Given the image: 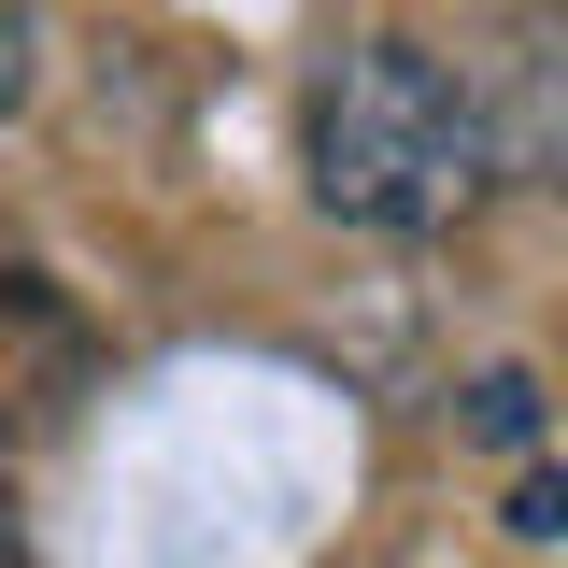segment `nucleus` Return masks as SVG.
Here are the masks:
<instances>
[{"label":"nucleus","mask_w":568,"mask_h":568,"mask_svg":"<svg viewBox=\"0 0 568 568\" xmlns=\"http://www.w3.org/2000/svg\"><path fill=\"white\" fill-rule=\"evenodd\" d=\"M29 71H43V14H0V114L29 100Z\"/></svg>","instance_id":"obj_3"},{"label":"nucleus","mask_w":568,"mask_h":568,"mask_svg":"<svg viewBox=\"0 0 568 568\" xmlns=\"http://www.w3.org/2000/svg\"><path fill=\"white\" fill-rule=\"evenodd\" d=\"M0 568H29V526H14V484H0Z\"/></svg>","instance_id":"obj_4"},{"label":"nucleus","mask_w":568,"mask_h":568,"mask_svg":"<svg viewBox=\"0 0 568 568\" xmlns=\"http://www.w3.org/2000/svg\"><path fill=\"white\" fill-rule=\"evenodd\" d=\"M298 171H313V200L342 213V227L440 242V227L484 213V185L511 156H497L484 85L440 58V43H413V29H342L313 58V85H298Z\"/></svg>","instance_id":"obj_1"},{"label":"nucleus","mask_w":568,"mask_h":568,"mask_svg":"<svg viewBox=\"0 0 568 568\" xmlns=\"http://www.w3.org/2000/svg\"><path fill=\"white\" fill-rule=\"evenodd\" d=\"M100 384V327L43 271H0V426H58Z\"/></svg>","instance_id":"obj_2"}]
</instances>
